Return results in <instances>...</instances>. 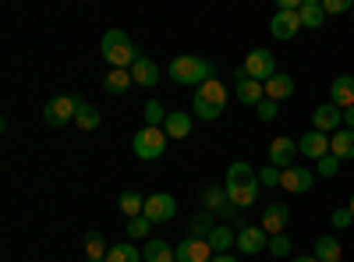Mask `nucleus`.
I'll use <instances>...</instances> for the list:
<instances>
[{
	"instance_id": "1",
	"label": "nucleus",
	"mask_w": 354,
	"mask_h": 262,
	"mask_svg": "<svg viewBox=\"0 0 354 262\" xmlns=\"http://www.w3.org/2000/svg\"><path fill=\"white\" fill-rule=\"evenodd\" d=\"M259 188H262V185H259V170H255L252 163H245V160H234V163L227 167L223 191H227V198H230L238 209H252V206H255Z\"/></svg>"
},
{
	"instance_id": "2",
	"label": "nucleus",
	"mask_w": 354,
	"mask_h": 262,
	"mask_svg": "<svg viewBox=\"0 0 354 262\" xmlns=\"http://www.w3.org/2000/svg\"><path fill=\"white\" fill-rule=\"evenodd\" d=\"M100 50H103V61H106L110 68L131 71V68L142 61V50L131 43V36L124 32V28H106L103 39H100Z\"/></svg>"
},
{
	"instance_id": "3",
	"label": "nucleus",
	"mask_w": 354,
	"mask_h": 262,
	"mask_svg": "<svg viewBox=\"0 0 354 262\" xmlns=\"http://www.w3.org/2000/svg\"><path fill=\"white\" fill-rule=\"evenodd\" d=\"M167 75L177 82V85H198L202 82H209V78H216V68H213V61H205V57H192V53H181V57H174L170 61V68H167Z\"/></svg>"
},
{
	"instance_id": "4",
	"label": "nucleus",
	"mask_w": 354,
	"mask_h": 262,
	"mask_svg": "<svg viewBox=\"0 0 354 262\" xmlns=\"http://www.w3.org/2000/svg\"><path fill=\"white\" fill-rule=\"evenodd\" d=\"M202 209H209L213 216L220 213V220H234V227H248L245 220H241V209L234 206V202L227 198V191L220 188V185H209V188H202Z\"/></svg>"
},
{
	"instance_id": "5",
	"label": "nucleus",
	"mask_w": 354,
	"mask_h": 262,
	"mask_svg": "<svg viewBox=\"0 0 354 262\" xmlns=\"http://www.w3.org/2000/svg\"><path fill=\"white\" fill-rule=\"evenodd\" d=\"M78 103H82V96H68V93L50 96L46 106H43L46 124H50V128H64V124H71V121H75V113H78Z\"/></svg>"
},
{
	"instance_id": "6",
	"label": "nucleus",
	"mask_w": 354,
	"mask_h": 262,
	"mask_svg": "<svg viewBox=\"0 0 354 262\" xmlns=\"http://www.w3.org/2000/svg\"><path fill=\"white\" fill-rule=\"evenodd\" d=\"M167 142H170V138H167L163 128H142V131H135V138H131V149H135L138 160H156V156H163Z\"/></svg>"
},
{
	"instance_id": "7",
	"label": "nucleus",
	"mask_w": 354,
	"mask_h": 262,
	"mask_svg": "<svg viewBox=\"0 0 354 262\" xmlns=\"http://www.w3.org/2000/svg\"><path fill=\"white\" fill-rule=\"evenodd\" d=\"M245 75L248 78H255V82H270L273 75H277V57H273V50H266V46H259V50H252L248 57H245Z\"/></svg>"
},
{
	"instance_id": "8",
	"label": "nucleus",
	"mask_w": 354,
	"mask_h": 262,
	"mask_svg": "<svg viewBox=\"0 0 354 262\" xmlns=\"http://www.w3.org/2000/svg\"><path fill=\"white\" fill-rule=\"evenodd\" d=\"M142 216L149 220L153 227H156V223H167V220H174V216H177V198H174V195H167V191L145 195V213H142Z\"/></svg>"
},
{
	"instance_id": "9",
	"label": "nucleus",
	"mask_w": 354,
	"mask_h": 262,
	"mask_svg": "<svg viewBox=\"0 0 354 262\" xmlns=\"http://www.w3.org/2000/svg\"><path fill=\"white\" fill-rule=\"evenodd\" d=\"M344 128V110L333 106V103H322L312 110V131H322V135H337Z\"/></svg>"
},
{
	"instance_id": "10",
	"label": "nucleus",
	"mask_w": 354,
	"mask_h": 262,
	"mask_svg": "<svg viewBox=\"0 0 354 262\" xmlns=\"http://www.w3.org/2000/svg\"><path fill=\"white\" fill-rule=\"evenodd\" d=\"M270 32H273V39L290 43L294 36L301 32V15H298V11H280V8H277V15H273V21H270Z\"/></svg>"
},
{
	"instance_id": "11",
	"label": "nucleus",
	"mask_w": 354,
	"mask_h": 262,
	"mask_svg": "<svg viewBox=\"0 0 354 262\" xmlns=\"http://www.w3.org/2000/svg\"><path fill=\"white\" fill-rule=\"evenodd\" d=\"M312 185H315V170L298 167V163L290 170H283V178H280V188L290 191V195H305V191H312Z\"/></svg>"
},
{
	"instance_id": "12",
	"label": "nucleus",
	"mask_w": 354,
	"mask_h": 262,
	"mask_svg": "<svg viewBox=\"0 0 354 262\" xmlns=\"http://www.w3.org/2000/svg\"><path fill=\"white\" fill-rule=\"evenodd\" d=\"M174 255L177 262H213V248L209 241H202V238H185L181 245H174Z\"/></svg>"
},
{
	"instance_id": "13",
	"label": "nucleus",
	"mask_w": 354,
	"mask_h": 262,
	"mask_svg": "<svg viewBox=\"0 0 354 262\" xmlns=\"http://www.w3.org/2000/svg\"><path fill=\"white\" fill-rule=\"evenodd\" d=\"M294 160H298V138L280 135V138H273V142H270V163H273V167L290 170V167H294Z\"/></svg>"
},
{
	"instance_id": "14",
	"label": "nucleus",
	"mask_w": 354,
	"mask_h": 262,
	"mask_svg": "<svg viewBox=\"0 0 354 262\" xmlns=\"http://www.w3.org/2000/svg\"><path fill=\"white\" fill-rule=\"evenodd\" d=\"M290 223V206H287V202H270V206H266L262 209V230H266V234H283V227Z\"/></svg>"
},
{
	"instance_id": "15",
	"label": "nucleus",
	"mask_w": 354,
	"mask_h": 262,
	"mask_svg": "<svg viewBox=\"0 0 354 262\" xmlns=\"http://www.w3.org/2000/svg\"><path fill=\"white\" fill-rule=\"evenodd\" d=\"M298 153L305 160H322V156H330V135H322V131H305L298 138Z\"/></svg>"
},
{
	"instance_id": "16",
	"label": "nucleus",
	"mask_w": 354,
	"mask_h": 262,
	"mask_svg": "<svg viewBox=\"0 0 354 262\" xmlns=\"http://www.w3.org/2000/svg\"><path fill=\"white\" fill-rule=\"evenodd\" d=\"M270 248V234H266L262 227H241L238 230V252L241 255H259Z\"/></svg>"
},
{
	"instance_id": "17",
	"label": "nucleus",
	"mask_w": 354,
	"mask_h": 262,
	"mask_svg": "<svg viewBox=\"0 0 354 262\" xmlns=\"http://www.w3.org/2000/svg\"><path fill=\"white\" fill-rule=\"evenodd\" d=\"M330 103L340 106V110H351L354 106V75H337L333 85H330Z\"/></svg>"
},
{
	"instance_id": "18",
	"label": "nucleus",
	"mask_w": 354,
	"mask_h": 262,
	"mask_svg": "<svg viewBox=\"0 0 354 262\" xmlns=\"http://www.w3.org/2000/svg\"><path fill=\"white\" fill-rule=\"evenodd\" d=\"M195 96H198L202 103H209V106H220V110H227V85H223L220 78L202 82L198 89H195Z\"/></svg>"
},
{
	"instance_id": "19",
	"label": "nucleus",
	"mask_w": 354,
	"mask_h": 262,
	"mask_svg": "<svg viewBox=\"0 0 354 262\" xmlns=\"http://www.w3.org/2000/svg\"><path fill=\"white\" fill-rule=\"evenodd\" d=\"M234 100L245 103V106H259V103L266 100V85L255 82V78H245V82L234 85Z\"/></svg>"
},
{
	"instance_id": "20",
	"label": "nucleus",
	"mask_w": 354,
	"mask_h": 262,
	"mask_svg": "<svg viewBox=\"0 0 354 262\" xmlns=\"http://www.w3.org/2000/svg\"><path fill=\"white\" fill-rule=\"evenodd\" d=\"M131 78L138 89H153V85H160V64L149 61V57H142V61L131 68Z\"/></svg>"
},
{
	"instance_id": "21",
	"label": "nucleus",
	"mask_w": 354,
	"mask_h": 262,
	"mask_svg": "<svg viewBox=\"0 0 354 262\" xmlns=\"http://www.w3.org/2000/svg\"><path fill=\"white\" fill-rule=\"evenodd\" d=\"M312 255H315L319 262H340V259H344L340 238H337V234H322V238H315V248H312Z\"/></svg>"
},
{
	"instance_id": "22",
	"label": "nucleus",
	"mask_w": 354,
	"mask_h": 262,
	"mask_svg": "<svg viewBox=\"0 0 354 262\" xmlns=\"http://www.w3.org/2000/svg\"><path fill=\"white\" fill-rule=\"evenodd\" d=\"M131 85H135V78H131V71H124V68H110L106 78H103V89H106L110 96H124Z\"/></svg>"
},
{
	"instance_id": "23",
	"label": "nucleus",
	"mask_w": 354,
	"mask_h": 262,
	"mask_svg": "<svg viewBox=\"0 0 354 262\" xmlns=\"http://www.w3.org/2000/svg\"><path fill=\"white\" fill-rule=\"evenodd\" d=\"M163 131H167V138H188V135H192V113H185V110H170Z\"/></svg>"
},
{
	"instance_id": "24",
	"label": "nucleus",
	"mask_w": 354,
	"mask_h": 262,
	"mask_svg": "<svg viewBox=\"0 0 354 262\" xmlns=\"http://www.w3.org/2000/svg\"><path fill=\"white\" fill-rule=\"evenodd\" d=\"M294 96V78L290 75H283V71H277L270 82H266V100H290Z\"/></svg>"
},
{
	"instance_id": "25",
	"label": "nucleus",
	"mask_w": 354,
	"mask_h": 262,
	"mask_svg": "<svg viewBox=\"0 0 354 262\" xmlns=\"http://www.w3.org/2000/svg\"><path fill=\"white\" fill-rule=\"evenodd\" d=\"M330 153L344 163V160H354V131L351 128H340L337 135H330Z\"/></svg>"
},
{
	"instance_id": "26",
	"label": "nucleus",
	"mask_w": 354,
	"mask_h": 262,
	"mask_svg": "<svg viewBox=\"0 0 354 262\" xmlns=\"http://www.w3.org/2000/svg\"><path fill=\"white\" fill-rule=\"evenodd\" d=\"M142 259H145V262H177L174 245H167V241H160V238H149V241L142 245Z\"/></svg>"
},
{
	"instance_id": "27",
	"label": "nucleus",
	"mask_w": 354,
	"mask_h": 262,
	"mask_svg": "<svg viewBox=\"0 0 354 262\" xmlns=\"http://www.w3.org/2000/svg\"><path fill=\"white\" fill-rule=\"evenodd\" d=\"M205 241H209V248H213V255H227V248H230V245H238V234H234V230H230V227H223V223H216V227H213V234H209V238H205Z\"/></svg>"
},
{
	"instance_id": "28",
	"label": "nucleus",
	"mask_w": 354,
	"mask_h": 262,
	"mask_svg": "<svg viewBox=\"0 0 354 262\" xmlns=\"http://www.w3.org/2000/svg\"><path fill=\"white\" fill-rule=\"evenodd\" d=\"M298 15H301V28H322L326 25V11H322L319 0H305Z\"/></svg>"
},
{
	"instance_id": "29",
	"label": "nucleus",
	"mask_w": 354,
	"mask_h": 262,
	"mask_svg": "<svg viewBox=\"0 0 354 262\" xmlns=\"http://www.w3.org/2000/svg\"><path fill=\"white\" fill-rule=\"evenodd\" d=\"M117 206H121V213L128 216V220H135V216H142L145 213V195H138V191H121V198H117Z\"/></svg>"
},
{
	"instance_id": "30",
	"label": "nucleus",
	"mask_w": 354,
	"mask_h": 262,
	"mask_svg": "<svg viewBox=\"0 0 354 262\" xmlns=\"http://www.w3.org/2000/svg\"><path fill=\"white\" fill-rule=\"evenodd\" d=\"M216 223H220V220H216L209 209H198V213L192 216V238H202V241H205V238L213 234V227H216Z\"/></svg>"
},
{
	"instance_id": "31",
	"label": "nucleus",
	"mask_w": 354,
	"mask_h": 262,
	"mask_svg": "<svg viewBox=\"0 0 354 262\" xmlns=\"http://www.w3.org/2000/svg\"><path fill=\"white\" fill-rule=\"evenodd\" d=\"M82 245H85V255L88 259H100V262H106V238L100 234V230H88V234L82 238Z\"/></svg>"
},
{
	"instance_id": "32",
	"label": "nucleus",
	"mask_w": 354,
	"mask_h": 262,
	"mask_svg": "<svg viewBox=\"0 0 354 262\" xmlns=\"http://www.w3.org/2000/svg\"><path fill=\"white\" fill-rule=\"evenodd\" d=\"M75 124L82 128V131H96L100 128V110L93 106V103H78V113H75Z\"/></svg>"
},
{
	"instance_id": "33",
	"label": "nucleus",
	"mask_w": 354,
	"mask_h": 262,
	"mask_svg": "<svg viewBox=\"0 0 354 262\" xmlns=\"http://www.w3.org/2000/svg\"><path fill=\"white\" fill-rule=\"evenodd\" d=\"M106 262H145V259H142V248H135L131 241H124V245H113L106 252Z\"/></svg>"
},
{
	"instance_id": "34",
	"label": "nucleus",
	"mask_w": 354,
	"mask_h": 262,
	"mask_svg": "<svg viewBox=\"0 0 354 262\" xmlns=\"http://www.w3.org/2000/svg\"><path fill=\"white\" fill-rule=\"evenodd\" d=\"M142 118H145V128H163L167 124V110H163V103L149 100V103H145V110H142Z\"/></svg>"
},
{
	"instance_id": "35",
	"label": "nucleus",
	"mask_w": 354,
	"mask_h": 262,
	"mask_svg": "<svg viewBox=\"0 0 354 262\" xmlns=\"http://www.w3.org/2000/svg\"><path fill=\"white\" fill-rule=\"evenodd\" d=\"M280 178H283L280 167H273V163L259 167V185H262V188H280Z\"/></svg>"
},
{
	"instance_id": "36",
	"label": "nucleus",
	"mask_w": 354,
	"mask_h": 262,
	"mask_svg": "<svg viewBox=\"0 0 354 262\" xmlns=\"http://www.w3.org/2000/svg\"><path fill=\"white\" fill-rule=\"evenodd\" d=\"M192 113H195V118H202V121H216L220 118V106H209V103H202L198 96H192Z\"/></svg>"
},
{
	"instance_id": "37",
	"label": "nucleus",
	"mask_w": 354,
	"mask_h": 262,
	"mask_svg": "<svg viewBox=\"0 0 354 262\" xmlns=\"http://www.w3.org/2000/svg\"><path fill=\"white\" fill-rule=\"evenodd\" d=\"M149 227H153V223L145 220V216H135V220H128L124 230H128V238H131V241H142V238H149Z\"/></svg>"
},
{
	"instance_id": "38",
	"label": "nucleus",
	"mask_w": 354,
	"mask_h": 262,
	"mask_svg": "<svg viewBox=\"0 0 354 262\" xmlns=\"http://www.w3.org/2000/svg\"><path fill=\"white\" fill-rule=\"evenodd\" d=\"M337 174H340V160H337L333 153L319 160V167H315V178H337Z\"/></svg>"
},
{
	"instance_id": "39",
	"label": "nucleus",
	"mask_w": 354,
	"mask_h": 262,
	"mask_svg": "<svg viewBox=\"0 0 354 262\" xmlns=\"http://www.w3.org/2000/svg\"><path fill=\"white\" fill-rule=\"evenodd\" d=\"M290 248H294V245H290V238H287V234H273V238H270V248H266V252L277 255V259H287V255H290Z\"/></svg>"
},
{
	"instance_id": "40",
	"label": "nucleus",
	"mask_w": 354,
	"mask_h": 262,
	"mask_svg": "<svg viewBox=\"0 0 354 262\" xmlns=\"http://www.w3.org/2000/svg\"><path fill=\"white\" fill-rule=\"evenodd\" d=\"M255 113H259V121H266V124H270V121H277L280 103H277V100H262V103L255 106Z\"/></svg>"
},
{
	"instance_id": "41",
	"label": "nucleus",
	"mask_w": 354,
	"mask_h": 262,
	"mask_svg": "<svg viewBox=\"0 0 354 262\" xmlns=\"http://www.w3.org/2000/svg\"><path fill=\"white\" fill-rule=\"evenodd\" d=\"M322 11H326V18L330 15H347V11H354V0H322Z\"/></svg>"
},
{
	"instance_id": "42",
	"label": "nucleus",
	"mask_w": 354,
	"mask_h": 262,
	"mask_svg": "<svg viewBox=\"0 0 354 262\" xmlns=\"http://www.w3.org/2000/svg\"><path fill=\"white\" fill-rule=\"evenodd\" d=\"M330 223H333V230H347V227L354 223V213H351L347 206H340V209H333V216H330Z\"/></svg>"
},
{
	"instance_id": "43",
	"label": "nucleus",
	"mask_w": 354,
	"mask_h": 262,
	"mask_svg": "<svg viewBox=\"0 0 354 262\" xmlns=\"http://www.w3.org/2000/svg\"><path fill=\"white\" fill-rule=\"evenodd\" d=\"M344 128H351V131H354V106H351V110H344Z\"/></svg>"
},
{
	"instance_id": "44",
	"label": "nucleus",
	"mask_w": 354,
	"mask_h": 262,
	"mask_svg": "<svg viewBox=\"0 0 354 262\" xmlns=\"http://www.w3.org/2000/svg\"><path fill=\"white\" fill-rule=\"evenodd\" d=\"M287 262H319L315 255H294V259H287Z\"/></svg>"
},
{
	"instance_id": "45",
	"label": "nucleus",
	"mask_w": 354,
	"mask_h": 262,
	"mask_svg": "<svg viewBox=\"0 0 354 262\" xmlns=\"http://www.w3.org/2000/svg\"><path fill=\"white\" fill-rule=\"evenodd\" d=\"M213 262H238L234 255H213Z\"/></svg>"
},
{
	"instance_id": "46",
	"label": "nucleus",
	"mask_w": 354,
	"mask_h": 262,
	"mask_svg": "<svg viewBox=\"0 0 354 262\" xmlns=\"http://www.w3.org/2000/svg\"><path fill=\"white\" fill-rule=\"evenodd\" d=\"M347 209H351V213H354V191H351V202H347Z\"/></svg>"
},
{
	"instance_id": "47",
	"label": "nucleus",
	"mask_w": 354,
	"mask_h": 262,
	"mask_svg": "<svg viewBox=\"0 0 354 262\" xmlns=\"http://www.w3.org/2000/svg\"><path fill=\"white\" fill-rule=\"evenodd\" d=\"M88 262H100V259H88Z\"/></svg>"
},
{
	"instance_id": "48",
	"label": "nucleus",
	"mask_w": 354,
	"mask_h": 262,
	"mask_svg": "<svg viewBox=\"0 0 354 262\" xmlns=\"http://www.w3.org/2000/svg\"><path fill=\"white\" fill-rule=\"evenodd\" d=\"M351 15H354V11H351Z\"/></svg>"
}]
</instances>
